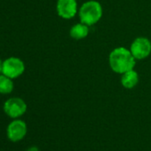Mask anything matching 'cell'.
Masks as SVG:
<instances>
[{
  "label": "cell",
  "instance_id": "obj_1",
  "mask_svg": "<svg viewBox=\"0 0 151 151\" xmlns=\"http://www.w3.org/2000/svg\"><path fill=\"white\" fill-rule=\"evenodd\" d=\"M109 62L111 69L115 73L122 75L131 69H133L136 59L127 48L117 47L109 53Z\"/></svg>",
  "mask_w": 151,
  "mask_h": 151
},
{
  "label": "cell",
  "instance_id": "obj_2",
  "mask_svg": "<svg viewBox=\"0 0 151 151\" xmlns=\"http://www.w3.org/2000/svg\"><path fill=\"white\" fill-rule=\"evenodd\" d=\"M79 19L82 23L87 26L96 24L102 17V6L95 0H89L79 8Z\"/></svg>",
  "mask_w": 151,
  "mask_h": 151
},
{
  "label": "cell",
  "instance_id": "obj_3",
  "mask_svg": "<svg viewBox=\"0 0 151 151\" xmlns=\"http://www.w3.org/2000/svg\"><path fill=\"white\" fill-rule=\"evenodd\" d=\"M28 106L25 101L20 97H12L6 100L3 106L5 114L12 118L16 119L22 116L27 111Z\"/></svg>",
  "mask_w": 151,
  "mask_h": 151
},
{
  "label": "cell",
  "instance_id": "obj_4",
  "mask_svg": "<svg viewBox=\"0 0 151 151\" xmlns=\"http://www.w3.org/2000/svg\"><path fill=\"white\" fill-rule=\"evenodd\" d=\"M25 71V64L22 60L18 57H8L5 60H3L2 65V74L6 77L15 79L24 73Z\"/></svg>",
  "mask_w": 151,
  "mask_h": 151
},
{
  "label": "cell",
  "instance_id": "obj_5",
  "mask_svg": "<svg viewBox=\"0 0 151 151\" xmlns=\"http://www.w3.org/2000/svg\"><path fill=\"white\" fill-rule=\"evenodd\" d=\"M28 132V126L25 121L16 118L13 119L6 127V137L12 142L22 140Z\"/></svg>",
  "mask_w": 151,
  "mask_h": 151
},
{
  "label": "cell",
  "instance_id": "obj_6",
  "mask_svg": "<svg viewBox=\"0 0 151 151\" xmlns=\"http://www.w3.org/2000/svg\"><path fill=\"white\" fill-rule=\"evenodd\" d=\"M130 51L136 60L146 59L151 53V42L147 37H137L132 43Z\"/></svg>",
  "mask_w": 151,
  "mask_h": 151
},
{
  "label": "cell",
  "instance_id": "obj_7",
  "mask_svg": "<svg viewBox=\"0 0 151 151\" xmlns=\"http://www.w3.org/2000/svg\"><path fill=\"white\" fill-rule=\"evenodd\" d=\"M56 10L60 18L65 20L72 19L78 12L77 0H58Z\"/></svg>",
  "mask_w": 151,
  "mask_h": 151
},
{
  "label": "cell",
  "instance_id": "obj_8",
  "mask_svg": "<svg viewBox=\"0 0 151 151\" xmlns=\"http://www.w3.org/2000/svg\"><path fill=\"white\" fill-rule=\"evenodd\" d=\"M139 82V75L134 69H131L122 74L121 84L126 89L134 88Z\"/></svg>",
  "mask_w": 151,
  "mask_h": 151
},
{
  "label": "cell",
  "instance_id": "obj_9",
  "mask_svg": "<svg viewBox=\"0 0 151 151\" xmlns=\"http://www.w3.org/2000/svg\"><path fill=\"white\" fill-rule=\"evenodd\" d=\"M89 34V26L85 23H78L71 27L69 30V35L72 38L76 40H80L86 38Z\"/></svg>",
  "mask_w": 151,
  "mask_h": 151
},
{
  "label": "cell",
  "instance_id": "obj_10",
  "mask_svg": "<svg viewBox=\"0 0 151 151\" xmlns=\"http://www.w3.org/2000/svg\"><path fill=\"white\" fill-rule=\"evenodd\" d=\"M14 88V84L12 78L0 74V93L10 94Z\"/></svg>",
  "mask_w": 151,
  "mask_h": 151
},
{
  "label": "cell",
  "instance_id": "obj_11",
  "mask_svg": "<svg viewBox=\"0 0 151 151\" xmlns=\"http://www.w3.org/2000/svg\"><path fill=\"white\" fill-rule=\"evenodd\" d=\"M27 151H40V150L37 146H31L27 149Z\"/></svg>",
  "mask_w": 151,
  "mask_h": 151
},
{
  "label": "cell",
  "instance_id": "obj_12",
  "mask_svg": "<svg viewBox=\"0 0 151 151\" xmlns=\"http://www.w3.org/2000/svg\"><path fill=\"white\" fill-rule=\"evenodd\" d=\"M2 65H3V60L0 59V74H2Z\"/></svg>",
  "mask_w": 151,
  "mask_h": 151
}]
</instances>
